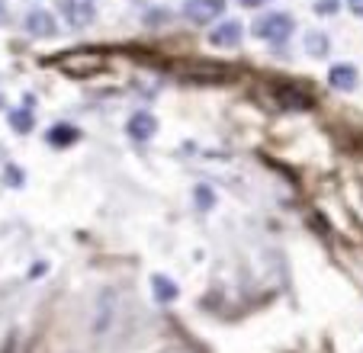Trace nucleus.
I'll return each instance as SVG.
<instances>
[{
    "instance_id": "1",
    "label": "nucleus",
    "mask_w": 363,
    "mask_h": 353,
    "mask_svg": "<svg viewBox=\"0 0 363 353\" xmlns=\"http://www.w3.org/2000/svg\"><path fill=\"white\" fill-rule=\"evenodd\" d=\"M55 65L58 71H65L71 77H94L106 68V52H100V48H71V52L58 55Z\"/></svg>"
},
{
    "instance_id": "2",
    "label": "nucleus",
    "mask_w": 363,
    "mask_h": 353,
    "mask_svg": "<svg viewBox=\"0 0 363 353\" xmlns=\"http://www.w3.org/2000/svg\"><path fill=\"white\" fill-rule=\"evenodd\" d=\"M293 29H296V23L289 13H267V16H261V20H254L251 33L264 42H286Z\"/></svg>"
},
{
    "instance_id": "3",
    "label": "nucleus",
    "mask_w": 363,
    "mask_h": 353,
    "mask_svg": "<svg viewBox=\"0 0 363 353\" xmlns=\"http://www.w3.org/2000/svg\"><path fill=\"white\" fill-rule=\"evenodd\" d=\"M225 13V0H184V16L196 26H206L209 20H219Z\"/></svg>"
},
{
    "instance_id": "4",
    "label": "nucleus",
    "mask_w": 363,
    "mask_h": 353,
    "mask_svg": "<svg viewBox=\"0 0 363 353\" xmlns=\"http://www.w3.org/2000/svg\"><path fill=\"white\" fill-rule=\"evenodd\" d=\"M55 16L48 13V10H29L26 16V33L35 35V39H48V35H55Z\"/></svg>"
},
{
    "instance_id": "5",
    "label": "nucleus",
    "mask_w": 363,
    "mask_h": 353,
    "mask_svg": "<svg viewBox=\"0 0 363 353\" xmlns=\"http://www.w3.org/2000/svg\"><path fill=\"white\" fill-rule=\"evenodd\" d=\"M241 35H245V29H241V23L238 20H225L222 26H216L213 29V45H219V48H235V45H241Z\"/></svg>"
},
{
    "instance_id": "6",
    "label": "nucleus",
    "mask_w": 363,
    "mask_h": 353,
    "mask_svg": "<svg viewBox=\"0 0 363 353\" xmlns=\"http://www.w3.org/2000/svg\"><path fill=\"white\" fill-rule=\"evenodd\" d=\"M125 132H129L132 138H138V142H148V138L158 132V119L151 113H135L129 119V125H125Z\"/></svg>"
},
{
    "instance_id": "7",
    "label": "nucleus",
    "mask_w": 363,
    "mask_h": 353,
    "mask_svg": "<svg viewBox=\"0 0 363 353\" xmlns=\"http://www.w3.org/2000/svg\"><path fill=\"white\" fill-rule=\"evenodd\" d=\"M328 84L335 90H344V94H347V90L357 87V68L354 65H335V68L328 71Z\"/></svg>"
},
{
    "instance_id": "8",
    "label": "nucleus",
    "mask_w": 363,
    "mask_h": 353,
    "mask_svg": "<svg viewBox=\"0 0 363 353\" xmlns=\"http://www.w3.org/2000/svg\"><path fill=\"white\" fill-rule=\"evenodd\" d=\"M274 94L280 96L283 109H308L312 106V96H308L306 90H299V87H277Z\"/></svg>"
},
{
    "instance_id": "9",
    "label": "nucleus",
    "mask_w": 363,
    "mask_h": 353,
    "mask_svg": "<svg viewBox=\"0 0 363 353\" xmlns=\"http://www.w3.org/2000/svg\"><path fill=\"white\" fill-rule=\"evenodd\" d=\"M65 7H68V13H71V26H87V23H94L90 0H65Z\"/></svg>"
},
{
    "instance_id": "10",
    "label": "nucleus",
    "mask_w": 363,
    "mask_h": 353,
    "mask_svg": "<svg viewBox=\"0 0 363 353\" xmlns=\"http://www.w3.org/2000/svg\"><path fill=\"white\" fill-rule=\"evenodd\" d=\"M151 292H155V299H158L161 306H171V302L177 299V286H174L167 276H161V273L151 279Z\"/></svg>"
},
{
    "instance_id": "11",
    "label": "nucleus",
    "mask_w": 363,
    "mask_h": 353,
    "mask_svg": "<svg viewBox=\"0 0 363 353\" xmlns=\"http://www.w3.org/2000/svg\"><path fill=\"white\" fill-rule=\"evenodd\" d=\"M306 52L312 55V58H325V55H328V35L325 33H308L306 35Z\"/></svg>"
},
{
    "instance_id": "12",
    "label": "nucleus",
    "mask_w": 363,
    "mask_h": 353,
    "mask_svg": "<svg viewBox=\"0 0 363 353\" xmlns=\"http://www.w3.org/2000/svg\"><path fill=\"white\" fill-rule=\"evenodd\" d=\"M74 138H77V129H71V125H55V129L48 132V145H55V148H65Z\"/></svg>"
},
{
    "instance_id": "13",
    "label": "nucleus",
    "mask_w": 363,
    "mask_h": 353,
    "mask_svg": "<svg viewBox=\"0 0 363 353\" xmlns=\"http://www.w3.org/2000/svg\"><path fill=\"white\" fill-rule=\"evenodd\" d=\"M10 125H13L16 135L33 132V113H29V109H16V113H10Z\"/></svg>"
},
{
    "instance_id": "14",
    "label": "nucleus",
    "mask_w": 363,
    "mask_h": 353,
    "mask_svg": "<svg viewBox=\"0 0 363 353\" xmlns=\"http://www.w3.org/2000/svg\"><path fill=\"white\" fill-rule=\"evenodd\" d=\"M216 203V193L209 190V186H196V206L199 209H213Z\"/></svg>"
},
{
    "instance_id": "15",
    "label": "nucleus",
    "mask_w": 363,
    "mask_h": 353,
    "mask_svg": "<svg viewBox=\"0 0 363 353\" xmlns=\"http://www.w3.org/2000/svg\"><path fill=\"white\" fill-rule=\"evenodd\" d=\"M318 10H322V13H331V10H337V0H318Z\"/></svg>"
},
{
    "instance_id": "16",
    "label": "nucleus",
    "mask_w": 363,
    "mask_h": 353,
    "mask_svg": "<svg viewBox=\"0 0 363 353\" xmlns=\"http://www.w3.org/2000/svg\"><path fill=\"white\" fill-rule=\"evenodd\" d=\"M7 174H10V184H13V186H20V184H23L20 167H7Z\"/></svg>"
},
{
    "instance_id": "17",
    "label": "nucleus",
    "mask_w": 363,
    "mask_h": 353,
    "mask_svg": "<svg viewBox=\"0 0 363 353\" xmlns=\"http://www.w3.org/2000/svg\"><path fill=\"white\" fill-rule=\"evenodd\" d=\"M347 7L354 10L357 16H363V0H347Z\"/></svg>"
},
{
    "instance_id": "18",
    "label": "nucleus",
    "mask_w": 363,
    "mask_h": 353,
    "mask_svg": "<svg viewBox=\"0 0 363 353\" xmlns=\"http://www.w3.org/2000/svg\"><path fill=\"white\" fill-rule=\"evenodd\" d=\"M245 7H261V4H267V0H241Z\"/></svg>"
},
{
    "instance_id": "19",
    "label": "nucleus",
    "mask_w": 363,
    "mask_h": 353,
    "mask_svg": "<svg viewBox=\"0 0 363 353\" xmlns=\"http://www.w3.org/2000/svg\"><path fill=\"white\" fill-rule=\"evenodd\" d=\"M7 20V4H4V0H0V23Z\"/></svg>"
}]
</instances>
